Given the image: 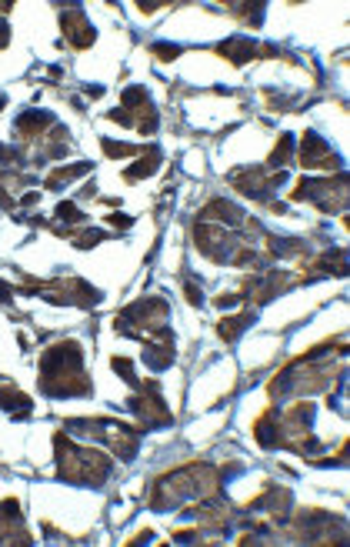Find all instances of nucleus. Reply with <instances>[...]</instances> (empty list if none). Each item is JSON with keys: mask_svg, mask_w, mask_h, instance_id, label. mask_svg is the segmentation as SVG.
<instances>
[{"mask_svg": "<svg viewBox=\"0 0 350 547\" xmlns=\"http://www.w3.org/2000/svg\"><path fill=\"white\" fill-rule=\"evenodd\" d=\"M80 344L74 340H67V344H57L44 354V361H40V387H44L47 394H87L90 384L80 371Z\"/></svg>", "mask_w": 350, "mask_h": 547, "instance_id": "f257e3e1", "label": "nucleus"}, {"mask_svg": "<svg viewBox=\"0 0 350 547\" xmlns=\"http://www.w3.org/2000/svg\"><path fill=\"white\" fill-rule=\"evenodd\" d=\"M54 444H57V460H60V464H57L60 477H67V481H80V484L107 481L110 464H107V457H104V454H97V450L70 448L64 434H60Z\"/></svg>", "mask_w": 350, "mask_h": 547, "instance_id": "f03ea898", "label": "nucleus"}, {"mask_svg": "<svg viewBox=\"0 0 350 547\" xmlns=\"http://www.w3.org/2000/svg\"><path fill=\"white\" fill-rule=\"evenodd\" d=\"M77 430L80 434H90V438L104 440L110 444L114 454H121V457H131L133 448H137V440H133V430L124 424H114V421H77Z\"/></svg>", "mask_w": 350, "mask_h": 547, "instance_id": "7ed1b4c3", "label": "nucleus"}, {"mask_svg": "<svg viewBox=\"0 0 350 547\" xmlns=\"http://www.w3.org/2000/svg\"><path fill=\"white\" fill-rule=\"evenodd\" d=\"M60 31L67 33V40L74 47H90L94 44V31H90V23L84 21V13L80 11H67L60 17Z\"/></svg>", "mask_w": 350, "mask_h": 547, "instance_id": "20e7f679", "label": "nucleus"}, {"mask_svg": "<svg viewBox=\"0 0 350 547\" xmlns=\"http://www.w3.org/2000/svg\"><path fill=\"white\" fill-rule=\"evenodd\" d=\"M0 407L17 411V417H23V414H31V397L13 391V387H0Z\"/></svg>", "mask_w": 350, "mask_h": 547, "instance_id": "39448f33", "label": "nucleus"}, {"mask_svg": "<svg viewBox=\"0 0 350 547\" xmlns=\"http://www.w3.org/2000/svg\"><path fill=\"white\" fill-rule=\"evenodd\" d=\"M220 54H234V64H244V60H251L253 57V40H247V37H230L227 44H220L217 47Z\"/></svg>", "mask_w": 350, "mask_h": 547, "instance_id": "423d86ee", "label": "nucleus"}, {"mask_svg": "<svg viewBox=\"0 0 350 547\" xmlns=\"http://www.w3.org/2000/svg\"><path fill=\"white\" fill-rule=\"evenodd\" d=\"M157 164H160V153H157V147H147V157H143L141 164H133L131 170H127V180H141V177H151L153 170H157Z\"/></svg>", "mask_w": 350, "mask_h": 547, "instance_id": "0eeeda50", "label": "nucleus"}, {"mask_svg": "<svg viewBox=\"0 0 350 547\" xmlns=\"http://www.w3.org/2000/svg\"><path fill=\"white\" fill-rule=\"evenodd\" d=\"M50 124H54L50 114H44V110H31V114H23L21 121H17V127L27 131V134H37V131H44V127H50Z\"/></svg>", "mask_w": 350, "mask_h": 547, "instance_id": "6e6552de", "label": "nucleus"}, {"mask_svg": "<svg viewBox=\"0 0 350 547\" xmlns=\"http://www.w3.org/2000/svg\"><path fill=\"white\" fill-rule=\"evenodd\" d=\"M84 174H90V164H87V161H84V164L67 167V170H54V174L47 177V187H60V184H67V180H74V177H84Z\"/></svg>", "mask_w": 350, "mask_h": 547, "instance_id": "1a4fd4ad", "label": "nucleus"}, {"mask_svg": "<svg viewBox=\"0 0 350 547\" xmlns=\"http://www.w3.org/2000/svg\"><path fill=\"white\" fill-rule=\"evenodd\" d=\"M141 147L137 143H114V141H104V153L107 157H124V153H137Z\"/></svg>", "mask_w": 350, "mask_h": 547, "instance_id": "9d476101", "label": "nucleus"}, {"mask_svg": "<svg viewBox=\"0 0 350 547\" xmlns=\"http://www.w3.org/2000/svg\"><path fill=\"white\" fill-rule=\"evenodd\" d=\"M153 54H157V57H177V54H180V47H167V44H157V47H153Z\"/></svg>", "mask_w": 350, "mask_h": 547, "instance_id": "9b49d317", "label": "nucleus"}, {"mask_svg": "<svg viewBox=\"0 0 350 547\" xmlns=\"http://www.w3.org/2000/svg\"><path fill=\"white\" fill-rule=\"evenodd\" d=\"M114 227H131V217H124V214H114V217H107Z\"/></svg>", "mask_w": 350, "mask_h": 547, "instance_id": "f8f14e48", "label": "nucleus"}, {"mask_svg": "<svg viewBox=\"0 0 350 547\" xmlns=\"http://www.w3.org/2000/svg\"><path fill=\"white\" fill-rule=\"evenodd\" d=\"M0 300H11V287L4 284V281H0Z\"/></svg>", "mask_w": 350, "mask_h": 547, "instance_id": "ddd939ff", "label": "nucleus"}]
</instances>
